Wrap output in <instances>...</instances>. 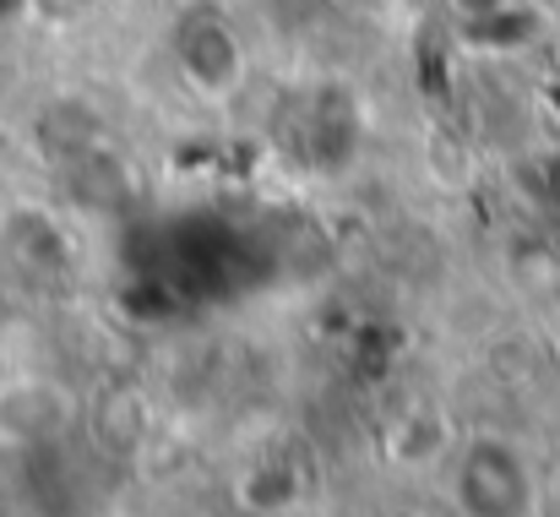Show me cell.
Instances as JSON below:
<instances>
[{"label":"cell","mask_w":560,"mask_h":517,"mask_svg":"<svg viewBox=\"0 0 560 517\" xmlns=\"http://www.w3.org/2000/svg\"><path fill=\"white\" fill-rule=\"evenodd\" d=\"M180 66H186V77L201 88V93L223 99V93H234V88H240L245 55H240L234 33H229L218 16H196V22H190V33H186V44H180Z\"/></svg>","instance_id":"1"}]
</instances>
